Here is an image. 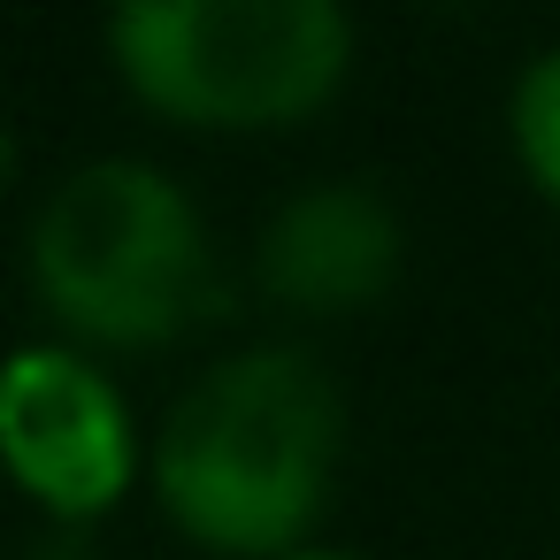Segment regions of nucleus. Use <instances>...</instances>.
I'll use <instances>...</instances> for the list:
<instances>
[{
    "mask_svg": "<svg viewBox=\"0 0 560 560\" xmlns=\"http://www.w3.org/2000/svg\"><path fill=\"white\" fill-rule=\"evenodd\" d=\"M338 460V392L307 353L261 346L208 369L162 422V514L208 552H292Z\"/></svg>",
    "mask_w": 560,
    "mask_h": 560,
    "instance_id": "1",
    "label": "nucleus"
},
{
    "mask_svg": "<svg viewBox=\"0 0 560 560\" xmlns=\"http://www.w3.org/2000/svg\"><path fill=\"white\" fill-rule=\"evenodd\" d=\"M108 55L131 93L200 131H277L346 78L338 0H108Z\"/></svg>",
    "mask_w": 560,
    "mask_h": 560,
    "instance_id": "2",
    "label": "nucleus"
},
{
    "mask_svg": "<svg viewBox=\"0 0 560 560\" xmlns=\"http://www.w3.org/2000/svg\"><path fill=\"white\" fill-rule=\"evenodd\" d=\"M32 284L70 330L101 346H154L208 284L200 215L147 162H85L32 223Z\"/></svg>",
    "mask_w": 560,
    "mask_h": 560,
    "instance_id": "3",
    "label": "nucleus"
},
{
    "mask_svg": "<svg viewBox=\"0 0 560 560\" xmlns=\"http://www.w3.org/2000/svg\"><path fill=\"white\" fill-rule=\"evenodd\" d=\"M0 460L55 514H101L131 483V422L93 361L24 346L0 361Z\"/></svg>",
    "mask_w": 560,
    "mask_h": 560,
    "instance_id": "4",
    "label": "nucleus"
},
{
    "mask_svg": "<svg viewBox=\"0 0 560 560\" xmlns=\"http://www.w3.org/2000/svg\"><path fill=\"white\" fill-rule=\"evenodd\" d=\"M392 269H399V223L376 192H353V185L292 200L261 238V284L315 315L369 307L392 284Z\"/></svg>",
    "mask_w": 560,
    "mask_h": 560,
    "instance_id": "5",
    "label": "nucleus"
},
{
    "mask_svg": "<svg viewBox=\"0 0 560 560\" xmlns=\"http://www.w3.org/2000/svg\"><path fill=\"white\" fill-rule=\"evenodd\" d=\"M514 147H522V170L537 177V192L560 200V47L537 55L514 85Z\"/></svg>",
    "mask_w": 560,
    "mask_h": 560,
    "instance_id": "6",
    "label": "nucleus"
},
{
    "mask_svg": "<svg viewBox=\"0 0 560 560\" xmlns=\"http://www.w3.org/2000/svg\"><path fill=\"white\" fill-rule=\"evenodd\" d=\"M9 177H16V139L0 131V185H9Z\"/></svg>",
    "mask_w": 560,
    "mask_h": 560,
    "instance_id": "7",
    "label": "nucleus"
},
{
    "mask_svg": "<svg viewBox=\"0 0 560 560\" xmlns=\"http://www.w3.org/2000/svg\"><path fill=\"white\" fill-rule=\"evenodd\" d=\"M284 560H353V552H323V545H300V552H284Z\"/></svg>",
    "mask_w": 560,
    "mask_h": 560,
    "instance_id": "8",
    "label": "nucleus"
}]
</instances>
